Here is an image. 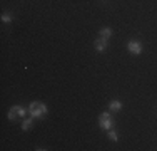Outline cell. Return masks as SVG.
<instances>
[{
	"mask_svg": "<svg viewBox=\"0 0 157 151\" xmlns=\"http://www.w3.org/2000/svg\"><path fill=\"white\" fill-rule=\"evenodd\" d=\"M29 112H30L32 118H42V116L47 112V106H45L44 102L34 101V102H30V106H29Z\"/></svg>",
	"mask_w": 157,
	"mask_h": 151,
	"instance_id": "cell-1",
	"label": "cell"
},
{
	"mask_svg": "<svg viewBox=\"0 0 157 151\" xmlns=\"http://www.w3.org/2000/svg\"><path fill=\"white\" fill-rule=\"evenodd\" d=\"M99 121H100V128H104V129L112 128V118H110L109 112H102V114L99 116Z\"/></svg>",
	"mask_w": 157,
	"mask_h": 151,
	"instance_id": "cell-2",
	"label": "cell"
},
{
	"mask_svg": "<svg viewBox=\"0 0 157 151\" xmlns=\"http://www.w3.org/2000/svg\"><path fill=\"white\" fill-rule=\"evenodd\" d=\"M127 49L130 50V54H134V56H139L140 52H142V44L137 42V40H130L127 44Z\"/></svg>",
	"mask_w": 157,
	"mask_h": 151,
	"instance_id": "cell-3",
	"label": "cell"
},
{
	"mask_svg": "<svg viewBox=\"0 0 157 151\" xmlns=\"http://www.w3.org/2000/svg\"><path fill=\"white\" fill-rule=\"evenodd\" d=\"M95 49L97 50H105L107 49V39H104V37H100V39H97L95 40Z\"/></svg>",
	"mask_w": 157,
	"mask_h": 151,
	"instance_id": "cell-4",
	"label": "cell"
},
{
	"mask_svg": "<svg viewBox=\"0 0 157 151\" xmlns=\"http://www.w3.org/2000/svg\"><path fill=\"white\" fill-rule=\"evenodd\" d=\"M109 108H110L112 111H120L122 109V102H120V101H112Z\"/></svg>",
	"mask_w": 157,
	"mask_h": 151,
	"instance_id": "cell-5",
	"label": "cell"
},
{
	"mask_svg": "<svg viewBox=\"0 0 157 151\" xmlns=\"http://www.w3.org/2000/svg\"><path fill=\"white\" fill-rule=\"evenodd\" d=\"M112 35V30L109 29V27H104V29H100V37H104V39H109Z\"/></svg>",
	"mask_w": 157,
	"mask_h": 151,
	"instance_id": "cell-6",
	"label": "cell"
},
{
	"mask_svg": "<svg viewBox=\"0 0 157 151\" xmlns=\"http://www.w3.org/2000/svg\"><path fill=\"white\" fill-rule=\"evenodd\" d=\"M17 116H19V114H17V109H15V106H13V108L9 111V119H10V121H13L15 118H17Z\"/></svg>",
	"mask_w": 157,
	"mask_h": 151,
	"instance_id": "cell-7",
	"label": "cell"
},
{
	"mask_svg": "<svg viewBox=\"0 0 157 151\" xmlns=\"http://www.w3.org/2000/svg\"><path fill=\"white\" fill-rule=\"evenodd\" d=\"M30 126H32V119H25L23 121V124H22V129L27 131V129H30Z\"/></svg>",
	"mask_w": 157,
	"mask_h": 151,
	"instance_id": "cell-8",
	"label": "cell"
},
{
	"mask_svg": "<svg viewBox=\"0 0 157 151\" xmlns=\"http://www.w3.org/2000/svg\"><path fill=\"white\" fill-rule=\"evenodd\" d=\"M15 109H17V114H19L20 118H23V116H25V112H27V111L23 109L22 106H15Z\"/></svg>",
	"mask_w": 157,
	"mask_h": 151,
	"instance_id": "cell-9",
	"label": "cell"
},
{
	"mask_svg": "<svg viewBox=\"0 0 157 151\" xmlns=\"http://www.w3.org/2000/svg\"><path fill=\"white\" fill-rule=\"evenodd\" d=\"M2 20H3V22H12V15H10V14H7V12H5V14H3V15H2Z\"/></svg>",
	"mask_w": 157,
	"mask_h": 151,
	"instance_id": "cell-10",
	"label": "cell"
},
{
	"mask_svg": "<svg viewBox=\"0 0 157 151\" xmlns=\"http://www.w3.org/2000/svg\"><path fill=\"white\" fill-rule=\"evenodd\" d=\"M109 138H110L112 141H117L119 139V134H117V133H114V131H110V133H109Z\"/></svg>",
	"mask_w": 157,
	"mask_h": 151,
	"instance_id": "cell-11",
	"label": "cell"
}]
</instances>
